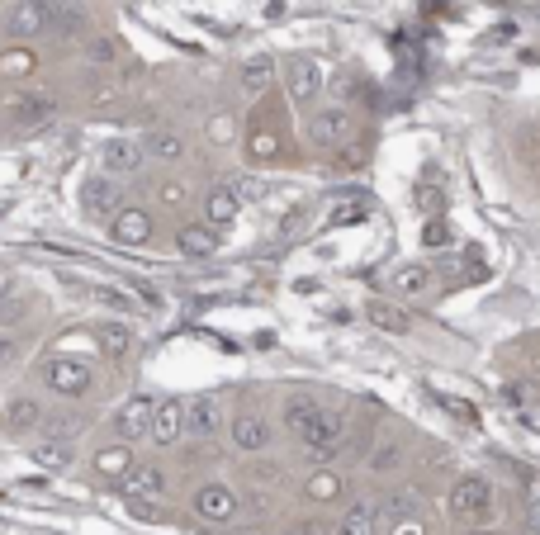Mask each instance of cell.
<instances>
[{
  "label": "cell",
  "mask_w": 540,
  "mask_h": 535,
  "mask_svg": "<svg viewBox=\"0 0 540 535\" xmlns=\"http://www.w3.org/2000/svg\"><path fill=\"white\" fill-rule=\"evenodd\" d=\"M29 299H19V294H5V299H0V327H10V322H24L29 318Z\"/></svg>",
  "instance_id": "f546056e"
},
{
  "label": "cell",
  "mask_w": 540,
  "mask_h": 535,
  "mask_svg": "<svg viewBox=\"0 0 540 535\" xmlns=\"http://www.w3.org/2000/svg\"><path fill=\"white\" fill-rule=\"evenodd\" d=\"M308 138H313V147H342L346 138H351V114H346L342 105L318 109V114L308 119Z\"/></svg>",
  "instance_id": "52a82bcc"
},
{
  "label": "cell",
  "mask_w": 540,
  "mask_h": 535,
  "mask_svg": "<svg viewBox=\"0 0 540 535\" xmlns=\"http://www.w3.org/2000/svg\"><path fill=\"white\" fill-rule=\"evenodd\" d=\"M100 157H105L109 176H133V171H143L147 152H143V143H133V138H109Z\"/></svg>",
  "instance_id": "4fadbf2b"
},
{
  "label": "cell",
  "mask_w": 540,
  "mask_h": 535,
  "mask_svg": "<svg viewBox=\"0 0 540 535\" xmlns=\"http://www.w3.org/2000/svg\"><path fill=\"white\" fill-rule=\"evenodd\" d=\"M34 464L38 469H67V464H72V446H67V441H38L34 446Z\"/></svg>",
  "instance_id": "d4e9b609"
},
{
  "label": "cell",
  "mask_w": 540,
  "mask_h": 535,
  "mask_svg": "<svg viewBox=\"0 0 540 535\" xmlns=\"http://www.w3.org/2000/svg\"><path fill=\"white\" fill-rule=\"evenodd\" d=\"M275 147H280V143H275L270 133H256V138H252V152H256V157H270Z\"/></svg>",
  "instance_id": "8d00e7d4"
},
{
  "label": "cell",
  "mask_w": 540,
  "mask_h": 535,
  "mask_svg": "<svg viewBox=\"0 0 540 535\" xmlns=\"http://www.w3.org/2000/svg\"><path fill=\"white\" fill-rule=\"evenodd\" d=\"M526 521H531V531H540V493L526 502Z\"/></svg>",
  "instance_id": "f35d334b"
},
{
  "label": "cell",
  "mask_w": 540,
  "mask_h": 535,
  "mask_svg": "<svg viewBox=\"0 0 540 535\" xmlns=\"http://www.w3.org/2000/svg\"><path fill=\"white\" fill-rule=\"evenodd\" d=\"M176 247H180V256H214L218 247H223V232L204 218V223H185V228L176 232Z\"/></svg>",
  "instance_id": "7c38bea8"
},
{
  "label": "cell",
  "mask_w": 540,
  "mask_h": 535,
  "mask_svg": "<svg viewBox=\"0 0 540 535\" xmlns=\"http://www.w3.org/2000/svg\"><path fill=\"white\" fill-rule=\"evenodd\" d=\"M128 469H133V450H128V441H119V446H105L100 455H95V474L100 479H124Z\"/></svg>",
  "instance_id": "7402d4cb"
},
{
  "label": "cell",
  "mask_w": 540,
  "mask_h": 535,
  "mask_svg": "<svg viewBox=\"0 0 540 535\" xmlns=\"http://www.w3.org/2000/svg\"><path fill=\"white\" fill-rule=\"evenodd\" d=\"M86 57H90V62H100V67H105V62H114V57H119V43H114V38H105V34H100V38H90V43H86Z\"/></svg>",
  "instance_id": "1f68e13d"
},
{
  "label": "cell",
  "mask_w": 540,
  "mask_h": 535,
  "mask_svg": "<svg viewBox=\"0 0 540 535\" xmlns=\"http://www.w3.org/2000/svg\"><path fill=\"white\" fill-rule=\"evenodd\" d=\"M109 242L114 247H147L152 242V214L147 209H119V214H109Z\"/></svg>",
  "instance_id": "5b68a950"
},
{
  "label": "cell",
  "mask_w": 540,
  "mask_h": 535,
  "mask_svg": "<svg viewBox=\"0 0 540 535\" xmlns=\"http://www.w3.org/2000/svg\"><path fill=\"white\" fill-rule=\"evenodd\" d=\"M195 517L233 521L237 517V493L228 488V483H204V488H195Z\"/></svg>",
  "instance_id": "9c48e42d"
},
{
  "label": "cell",
  "mask_w": 540,
  "mask_h": 535,
  "mask_svg": "<svg viewBox=\"0 0 540 535\" xmlns=\"http://www.w3.org/2000/svg\"><path fill=\"white\" fill-rule=\"evenodd\" d=\"M24 124H38V119H48L53 114V100H19V109H15Z\"/></svg>",
  "instance_id": "d6a6232c"
},
{
  "label": "cell",
  "mask_w": 540,
  "mask_h": 535,
  "mask_svg": "<svg viewBox=\"0 0 540 535\" xmlns=\"http://www.w3.org/2000/svg\"><path fill=\"white\" fill-rule=\"evenodd\" d=\"M143 152L157 161H185V138L180 133H171V128H152L143 138Z\"/></svg>",
  "instance_id": "ffe728a7"
},
{
  "label": "cell",
  "mask_w": 540,
  "mask_h": 535,
  "mask_svg": "<svg viewBox=\"0 0 540 535\" xmlns=\"http://www.w3.org/2000/svg\"><path fill=\"white\" fill-rule=\"evenodd\" d=\"M218 427H223V408H218V398L204 393V398H190V403H185V431H190V436H204V441H209Z\"/></svg>",
  "instance_id": "5bb4252c"
},
{
  "label": "cell",
  "mask_w": 540,
  "mask_h": 535,
  "mask_svg": "<svg viewBox=\"0 0 540 535\" xmlns=\"http://www.w3.org/2000/svg\"><path fill=\"white\" fill-rule=\"evenodd\" d=\"M147 427H152V398L133 393L124 408L114 412V431H119V441H143Z\"/></svg>",
  "instance_id": "8fae6325"
},
{
  "label": "cell",
  "mask_w": 540,
  "mask_h": 535,
  "mask_svg": "<svg viewBox=\"0 0 540 535\" xmlns=\"http://www.w3.org/2000/svg\"><path fill=\"white\" fill-rule=\"evenodd\" d=\"M128 346H133V332H128L124 322H105V327H100V351H105V356H128Z\"/></svg>",
  "instance_id": "484cf974"
},
{
  "label": "cell",
  "mask_w": 540,
  "mask_h": 535,
  "mask_svg": "<svg viewBox=\"0 0 540 535\" xmlns=\"http://www.w3.org/2000/svg\"><path fill=\"white\" fill-rule=\"evenodd\" d=\"M237 209H242V199H237L233 185H214V190L204 195V218H209L214 228H228L237 218Z\"/></svg>",
  "instance_id": "ac0fdd59"
},
{
  "label": "cell",
  "mask_w": 540,
  "mask_h": 535,
  "mask_svg": "<svg viewBox=\"0 0 540 535\" xmlns=\"http://www.w3.org/2000/svg\"><path fill=\"white\" fill-rule=\"evenodd\" d=\"M436 403H441V408H446L450 417H460V422H469V427L479 422V412H474V403H465V398H450V393H436Z\"/></svg>",
  "instance_id": "4dcf8cb0"
},
{
  "label": "cell",
  "mask_w": 540,
  "mask_h": 535,
  "mask_svg": "<svg viewBox=\"0 0 540 535\" xmlns=\"http://www.w3.org/2000/svg\"><path fill=\"white\" fill-rule=\"evenodd\" d=\"M446 507H450V517L455 521H484L488 507H493V488H488L479 474H465V479H455Z\"/></svg>",
  "instance_id": "7a4b0ae2"
},
{
  "label": "cell",
  "mask_w": 540,
  "mask_h": 535,
  "mask_svg": "<svg viewBox=\"0 0 540 535\" xmlns=\"http://www.w3.org/2000/svg\"><path fill=\"white\" fill-rule=\"evenodd\" d=\"M147 436H152L157 446H176L180 436H185V403H180V398L152 403V427H147Z\"/></svg>",
  "instance_id": "ba28073f"
},
{
  "label": "cell",
  "mask_w": 540,
  "mask_h": 535,
  "mask_svg": "<svg viewBox=\"0 0 540 535\" xmlns=\"http://www.w3.org/2000/svg\"><path fill=\"white\" fill-rule=\"evenodd\" d=\"M90 29V15L81 0H53V38H81Z\"/></svg>",
  "instance_id": "2e32d148"
},
{
  "label": "cell",
  "mask_w": 540,
  "mask_h": 535,
  "mask_svg": "<svg viewBox=\"0 0 540 535\" xmlns=\"http://www.w3.org/2000/svg\"><path fill=\"white\" fill-rule=\"evenodd\" d=\"M337 493H342V479H337V474H327V469L308 479V498H313V502H332Z\"/></svg>",
  "instance_id": "83f0119b"
},
{
  "label": "cell",
  "mask_w": 540,
  "mask_h": 535,
  "mask_svg": "<svg viewBox=\"0 0 540 535\" xmlns=\"http://www.w3.org/2000/svg\"><path fill=\"white\" fill-rule=\"evenodd\" d=\"M427 285H432V270H422V266H394V270H389V289L403 294V299L427 294Z\"/></svg>",
  "instance_id": "44dd1931"
},
{
  "label": "cell",
  "mask_w": 540,
  "mask_h": 535,
  "mask_svg": "<svg viewBox=\"0 0 540 535\" xmlns=\"http://www.w3.org/2000/svg\"><path fill=\"white\" fill-rule=\"evenodd\" d=\"M38 417H43V408H38L34 398H15V403L5 408V431H10V436H15V431H29Z\"/></svg>",
  "instance_id": "cb8c5ba5"
},
{
  "label": "cell",
  "mask_w": 540,
  "mask_h": 535,
  "mask_svg": "<svg viewBox=\"0 0 540 535\" xmlns=\"http://www.w3.org/2000/svg\"><path fill=\"white\" fill-rule=\"evenodd\" d=\"M342 535H375V512L370 507H351L342 517Z\"/></svg>",
  "instance_id": "f1b7e54d"
},
{
  "label": "cell",
  "mask_w": 540,
  "mask_h": 535,
  "mask_svg": "<svg viewBox=\"0 0 540 535\" xmlns=\"http://www.w3.org/2000/svg\"><path fill=\"white\" fill-rule=\"evenodd\" d=\"M119 488H124V498H162L166 474L157 469V464H133L124 479H119Z\"/></svg>",
  "instance_id": "9a60e30c"
},
{
  "label": "cell",
  "mask_w": 540,
  "mask_h": 535,
  "mask_svg": "<svg viewBox=\"0 0 540 535\" xmlns=\"http://www.w3.org/2000/svg\"><path fill=\"white\" fill-rule=\"evenodd\" d=\"M185 199V190L180 185H162V204H180Z\"/></svg>",
  "instance_id": "ab89813d"
},
{
  "label": "cell",
  "mask_w": 540,
  "mask_h": 535,
  "mask_svg": "<svg viewBox=\"0 0 540 535\" xmlns=\"http://www.w3.org/2000/svg\"><path fill=\"white\" fill-rule=\"evenodd\" d=\"M365 322L379 327V332H389V337H403V332H408V313L394 304H384V299H370V304H365Z\"/></svg>",
  "instance_id": "d6986e66"
},
{
  "label": "cell",
  "mask_w": 540,
  "mask_h": 535,
  "mask_svg": "<svg viewBox=\"0 0 540 535\" xmlns=\"http://www.w3.org/2000/svg\"><path fill=\"white\" fill-rule=\"evenodd\" d=\"M43 384L57 393V398H86L95 389V370L86 360H48L43 365Z\"/></svg>",
  "instance_id": "3957f363"
},
{
  "label": "cell",
  "mask_w": 540,
  "mask_h": 535,
  "mask_svg": "<svg viewBox=\"0 0 540 535\" xmlns=\"http://www.w3.org/2000/svg\"><path fill=\"white\" fill-rule=\"evenodd\" d=\"M19 356V346H15V337H10V332H0V370H5V365H10V360Z\"/></svg>",
  "instance_id": "d590c367"
},
{
  "label": "cell",
  "mask_w": 540,
  "mask_h": 535,
  "mask_svg": "<svg viewBox=\"0 0 540 535\" xmlns=\"http://www.w3.org/2000/svg\"><path fill=\"white\" fill-rule=\"evenodd\" d=\"M394 464H398V450L394 446H379L375 450V469H394Z\"/></svg>",
  "instance_id": "74e56055"
},
{
  "label": "cell",
  "mask_w": 540,
  "mask_h": 535,
  "mask_svg": "<svg viewBox=\"0 0 540 535\" xmlns=\"http://www.w3.org/2000/svg\"><path fill=\"white\" fill-rule=\"evenodd\" d=\"M10 289H15V275H10V270L0 266V299H5V294H10Z\"/></svg>",
  "instance_id": "60d3db41"
},
{
  "label": "cell",
  "mask_w": 540,
  "mask_h": 535,
  "mask_svg": "<svg viewBox=\"0 0 540 535\" xmlns=\"http://www.w3.org/2000/svg\"><path fill=\"white\" fill-rule=\"evenodd\" d=\"M285 86L289 95L308 105V100H318V90H323V72H318V62L313 57H289L285 62Z\"/></svg>",
  "instance_id": "30bf717a"
},
{
  "label": "cell",
  "mask_w": 540,
  "mask_h": 535,
  "mask_svg": "<svg viewBox=\"0 0 540 535\" xmlns=\"http://www.w3.org/2000/svg\"><path fill=\"white\" fill-rule=\"evenodd\" d=\"M81 209H86L90 218H109L124 209V190L114 185V176H90L86 185H81Z\"/></svg>",
  "instance_id": "8992f818"
},
{
  "label": "cell",
  "mask_w": 540,
  "mask_h": 535,
  "mask_svg": "<svg viewBox=\"0 0 540 535\" xmlns=\"http://www.w3.org/2000/svg\"><path fill=\"white\" fill-rule=\"evenodd\" d=\"M233 446H237V450H247V455L266 450V446H270L266 417H256V412H247V417H233Z\"/></svg>",
  "instance_id": "e0dca14e"
},
{
  "label": "cell",
  "mask_w": 540,
  "mask_h": 535,
  "mask_svg": "<svg viewBox=\"0 0 540 535\" xmlns=\"http://www.w3.org/2000/svg\"><path fill=\"white\" fill-rule=\"evenodd\" d=\"M360 218H365V204H337V209H332V228H346V223H360Z\"/></svg>",
  "instance_id": "836d02e7"
},
{
  "label": "cell",
  "mask_w": 540,
  "mask_h": 535,
  "mask_svg": "<svg viewBox=\"0 0 540 535\" xmlns=\"http://www.w3.org/2000/svg\"><path fill=\"white\" fill-rule=\"evenodd\" d=\"M422 242H427V247H446V242H450V228L441 223V218H432V223L422 228Z\"/></svg>",
  "instance_id": "e575fe53"
},
{
  "label": "cell",
  "mask_w": 540,
  "mask_h": 535,
  "mask_svg": "<svg viewBox=\"0 0 540 535\" xmlns=\"http://www.w3.org/2000/svg\"><path fill=\"white\" fill-rule=\"evenodd\" d=\"M398 535H422V526H413V521H408V526H398Z\"/></svg>",
  "instance_id": "b9f144b4"
},
{
  "label": "cell",
  "mask_w": 540,
  "mask_h": 535,
  "mask_svg": "<svg viewBox=\"0 0 540 535\" xmlns=\"http://www.w3.org/2000/svg\"><path fill=\"white\" fill-rule=\"evenodd\" d=\"M299 441L308 446V460H318V464H327L332 455H337V446H342V417L337 412H313L304 427H299Z\"/></svg>",
  "instance_id": "6da1fadb"
},
{
  "label": "cell",
  "mask_w": 540,
  "mask_h": 535,
  "mask_svg": "<svg viewBox=\"0 0 540 535\" xmlns=\"http://www.w3.org/2000/svg\"><path fill=\"white\" fill-rule=\"evenodd\" d=\"M270 81H275V62H270V57H247V62H242V90H247V95H261Z\"/></svg>",
  "instance_id": "603a6c76"
},
{
  "label": "cell",
  "mask_w": 540,
  "mask_h": 535,
  "mask_svg": "<svg viewBox=\"0 0 540 535\" xmlns=\"http://www.w3.org/2000/svg\"><path fill=\"white\" fill-rule=\"evenodd\" d=\"M48 29H53V0H19L5 19L10 38H48Z\"/></svg>",
  "instance_id": "277c9868"
},
{
  "label": "cell",
  "mask_w": 540,
  "mask_h": 535,
  "mask_svg": "<svg viewBox=\"0 0 540 535\" xmlns=\"http://www.w3.org/2000/svg\"><path fill=\"white\" fill-rule=\"evenodd\" d=\"M313 412H318V398H308V393H294V398L285 403V427L299 436V427H304Z\"/></svg>",
  "instance_id": "4316f807"
}]
</instances>
